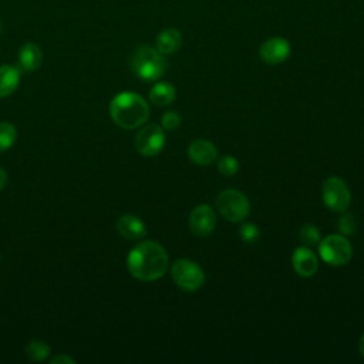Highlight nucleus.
Masks as SVG:
<instances>
[{
    "label": "nucleus",
    "mask_w": 364,
    "mask_h": 364,
    "mask_svg": "<svg viewBox=\"0 0 364 364\" xmlns=\"http://www.w3.org/2000/svg\"><path fill=\"white\" fill-rule=\"evenodd\" d=\"M0 33H1V21H0Z\"/></svg>",
    "instance_id": "cd10ccee"
},
{
    "label": "nucleus",
    "mask_w": 364,
    "mask_h": 364,
    "mask_svg": "<svg viewBox=\"0 0 364 364\" xmlns=\"http://www.w3.org/2000/svg\"><path fill=\"white\" fill-rule=\"evenodd\" d=\"M358 350H360V354L364 357V334L360 337V341H358Z\"/></svg>",
    "instance_id": "bb28decb"
},
{
    "label": "nucleus",
    "mask_w": 364,
    "mask_h": 364,
    "mask_svg": "<svg viewBox=\"0 0 364 364\" xmlns=\"http://www.w3.org/2000/svg\"><path fill=\"white\" fill-rule=\"evenodd\" d=\"M117 230L124 239L128 240H138L145 237L146 235L145 223L136 215L132 213H125L118 218Z\"/></svg>",
    "instance_id": "f8f14e48"
},
{
    "label": "nucleus",
    "mask_w": 364,
    "mask_h": 364,
    "mask_svg": "<svg viewBox=\"0 0 364 364\" xmlns=\"http://www.w3.org/2000/svg\"><path fill=\"white\" fill-rule=\"evenodd\" d=\"M6 183H7V173L3 168H0V191L6 186Z\"/></svg>",
    "instance_id": "a878e982"
},
{
    "label": "nucleus",
    "mask_w": 364,
    "mask_h": 364,
    "mask_svg": "<svg viewBox=\"0 0 364 364\" xmlns=\"http://www.w3.org/2000/svg\"><path fill=\"white\" fill-rule=\"evenodd\" d=\"M131 71L144 81H155L166 71V60L156 48L151 46H139L129 58Z\"/></svg>",
    "instance_id": "7ed1b4c3"
},
{
    "label": "nucleus",
    "mask_w": 364,
    "mask_h": 364,
    "mask_svg": "<svg viewBox=\"0 0 364 364\" xmlns=\"http://www.w3.org/2000/svg\"><path fill=\"white\" fill-rule=\"evenodd\" d=\"M20 84V70L17 67L0 65V98L11 95Z\"/></svg>",
    "instance_id": "dca6fc26"
},
{
    "label": "nucleus",
    "mask_w": 364,
    "mask_h": 364,
    "mask_svg": "<svg viewBox=\"0 0 364 364\" xmlns=\"http://www.w3.org/2000/svg\"><path fill=\"white\" fill-rule=\"evenodd\" d=\"M175 98H176V91L173 85H171L169 82H158L149 91L151 102L158 107L169 105L171 102H173Z\"/></svg>",
    "instance_id": "f3484780"
},
{
    "label": "nucleus",
    "mask_w": 364,
    "mask_h": 364,
    "mask_svg": "<svg viewBox=\"0 0 364 364\" xmlns=\"http://www.w3.org/2000/svg\"><path fill=\"white\" fill-rule=\"evenodd\" d=\"M175 284L185 291H195L202 287L205 273L199 264L189 259H178L171 267Z\"/></svg>",
    "instance_id": "423d86ee"
},
{
    "label": "nucleus",
    "mask_w": 364,
    "mask_h": 364,
    "mask_svg": "<svg viewBox=\"0 0 364 364\" xmlns=\"http://www.w3.org/2000/svg\"><path fill=\"white\" fill-rule=\"evenodd\" d=\"M239 236L243 242L246 243H253L259 239L260 236V232H259V228L253 223H243L240 225L239 228Z\"/></svg>",
    "instance_id": "4be33fe9"
},
{
    "label": "nucleus",
    "mask_w": 364,
    "mask_h": 364,
    "mask_svg": "<svg viewBox=\"0 0 364 364\" xmlns=\"http://www.w3.org/2000/svg\"><path fill=\"white\" fill-rule=\"evenodd\" d=\"M17 131L10 122H0V154L9 151L16 142Z\"/></svg>",
    "instance_id": "6ab92c4d"
},
{
    "label": "nucleus",
    "mask_w": 364,
    "mask_h": 364,
    "mask_svg": "<svg viewBox=\"0 0 364 364\" xmlns=\"http://www.w3.org/2000/svg\"><path fill=\"white\" fill-rule=\"evenodd\" d=\"M43 64V51L36 43H26L18 50V65L24 71H36Z\"/></svg>",
    "instance_id": "4468645a"
},
{
    "label": "nucleus",
    "mask_w": 364,
    "mask_h": 364,
    "mask_svg": "<svg viewBox=\"0 0 364 364\" xmlns=\"http://www.w3.org/2000/svg\"><path fill=\"white\" fill-rule=\"evenodd\" d=\"M291 264L294 272L301 277H311L318 269L317 257L307 246L296 247L291 256Z\"/></svg>",
    "instance_id": "9b49d317"
},
{
    "label": "nucleus",
    "mask_w": 364,
    "mask_h": 364,
    "mask_svg": "<svg viewBox=\"0 0 364 364\" xmlns=\"http://www.w3.org/2000/svg\"><path fill=\"white\" fill-rule=\"evenodd\" d=\"M320 257L330 266H343L353 255L351 243L343 235H328L318 242Z\"/></svg>",
    "instance_id": "39448f33"
},
{
    "label": "nucleus",
    "mask_w": 364,
    "mask_h": 364,
    "mask_svg": "<svg viewBox=\"0 0 364 364\" xmlns=\"http://www.w3.org/2000/svg\"><path fill=\"white\" fill-rule=\"evenodd\" d=\"M50 363L51 364H75V360L67 354H57L53 358H50Z\"/></svg>",
    "instance_id": "393cba45"
},
{
    "label": "nucleus",
    "mask_w": 364,
    "mask_h": 364,
    "mask_svg": "<svg viewBox=\"0 0 364 364\" xmlns=\"http://www.w3.org/2000/svg\"><path fill=\"white\" fill-rule=\"evenodd\" d=\"M188 225H189L191 232L195 236H199V237L208 236L213 232V229L216 226V213L206 203L198 205L192 209L189 219H188Z\"/></svg>",
    "instance_id": "1a4fd4ad"
},
{
    "label": "nucleus",
    "mask_w": 364,
    "mask_h": 364,
    "mask_svg": "<svg viewBox=\"0 0 364 364\" xmlns=\"http://www.w3.org/2000/svg\"><path fill=\"white\" fill-rule=\"evenodd\" d=\"M166 250L154 240H144L134 246L127 256V269L132 277L141 282L161 279L168 269Z\"/></svg>",
    "instance_id": "f257e3e1"
},
{
    "label": "nucleus",
    "mask_w": 364,
    "mask_h": 364,
    "mask_svg": "<svg viewBox=\"0 0 364 364\" xmlns=\"http://www.w3.org/2000/svg\"><path fill=\"white\" fill-rule=\"evenodd\" d=\"M299 237L304 246L311 247L320 242V230L314 225H304L299 230Z\"/></svg>",
    "instance_id": "aec40b11"
},
{
    "label": "nucleus",
    "mask_w": 364,
    "mask_h": 364,
    "mask_svg": "<svg viewBox=\"0 0 364 364\" xmlns=\"http://www.w3.org/2000/svg\"><path fill=\"white\" fill-rule=\"evenodd\" d=\"M290 54V44L283 37H270L260 46L259 55L263 63L276 65L283 63Z\"/></svg>",
    "instance_id": "9d476101"
},
{
    "label": "nucleus",
    "mask_w": 364,
    "mask_h": 364,
    "mask_svg": "<svg viewBox=\"0 0 364 364\" xmlns=\"http://www.w3.org/2000/svg\"><path fill=\"white\" fill-rule=\"evenodd\" d=\"M188 156L196 165H209L218 158V149L210 141L195 139L188 146Z\"/></svg>",
    "instance_id": "ddd939ff"
},
{
    "label": "nucleus",
    "mask_w": 364,
    "mask_h": 364,
    "mask_svg": "<svg viewBox=\"0 0 364 364\" xmlns=\"http://www.w3.org/2000/svg\"><path fill=\"white\" fill-rule=\"evenodd\" d=\"M181 121V115L176 111H166L161 118V125L168 131H175L179 128Z\"/></svg>",
    "instance_id": "5701e85b"
},
{
    "label": "nucleus",
    "mask_w": 364,
    "mask_h": 364,
    "mask_svg": "<svg viewBox=\"0 0 364 364\" xmlns=\"http://www.w3.org/2000/svg\"><path fill=\"white\" fill-rule=\"evenodd\" d=\"M219 213L229 222H242L250 209L247 198L237 189H225L216 198Z\"/></svg>",
    "instance_id": "20e7f679"
},
{
    "label": "nucleus",
    "mask_w": 364,
    "mask_h": 364,
    "mask_svg": "<svg viewBox=\"0 0 364 364\" xmlns=\"http://www.w3.org/2000/svg\"><path fill=\"white\" fill-rule=\"evenodd\" d=\"M26 355L31 361H44L50 355V346L43 340L34 338L26 346Z\"/></svg>",
    "instance_id": "a211bd4d"
},
{
    "label": "nucleus",
    "mask_w": 364,
    "mask_h": 364,
    "mask_svg": "<svg viewBox=\"0 0 364 364\" xmlns=\"http://www.w3.org/2000/svg\"><path fill=\"white\" fill-rule=\"evenodd\" d=\"M337 226L343 235H353L355 230V220L351 213H346L337 220Z\"/></svg>",
    "instance_id": "b1692460"
},
{
    "label": "nucleus",
    "mask_w": 364,
    "mask_h": 364,
    "mask_svg": "<svg viewBox=\"0 0 364 364\" xmlns=\"http://www.w3.org/2000/svg\"><path fill=\"white\" fill-rule=\"evenodd\" d=\"M324 205L337 213L344 212L351 200V195L346 182L338 176H330L324 181L321 188Z\"/></svg>",
    "instance_id": "0eeeda50"
},
{
    "label": "nucleus",
    "mask_w": 364,
    "mask_h": 364,
    "mask_svg": "<svg viewBox=\"0 0 364 364\" xmlns=\"http://www.w3.org/2000/svg\"><path fill=\"white\" fill-rule=\"evenodd\" d=\"M182 46V34L176 28H165L156 37V50L164 54L169 55L176 53Z\"/></svg>",
    "instance_id": "2eb2a0df"
},
{
    "label": "nucleus",
    "mask_w": 364,
    "mask_h": 364,
    "mask_svg": "<svg viewBox=\"0 0 364 364\" xmlns=\"http://www.w3.org/2000/svg\"><path fill=\"white\" fill-rule=\"evenodd\" d=\"M165 145L164 128L156 124H149L142 127L135 136V148L142 156L158 155Z\"/></svg>",
    "instance_id": "6e6552de"
},
{
    "label": "nucleus",
    "mask_w": 364,
    "mask_h": 364,
    "mask_svg": "<svg viewBox=\"0 0 364 364\" xmlns=\"http://www.w3.org/2000/svg\"><path fill=\"white\" fill-rule=\"evenodd\" d=\"M109 117L119 128L135 129L146 122L149 107L139 94L125 91L111 100Z\"/></svg>",
    "instance_id": "f03ea898"
},
{
    "label": "nucleus",
    "mask_w": 364,
    "mask_h": 364,
    "mask_svg": "<svg viewBox=\"0 0 364 364\" xmlns=\"http://www.w3.org/2000/svg\"><path fill=\"white\" fill-rule=\"evenodd\" d=\"M218 169L225 176H233L239 171V162L235 156L225 155L218 161Z\"/></svg>",
    "instance_id": "412c9836"
}]
</instances>
